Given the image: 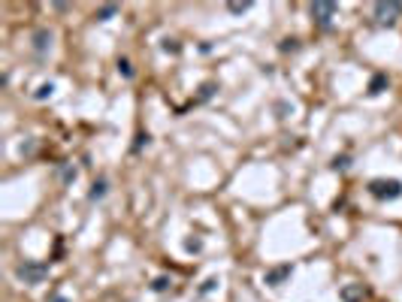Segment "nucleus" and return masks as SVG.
I'll list each match as a JSON object with an SVG mask.
<instances>
[{
	"instance_id": "obj_1",
	"label": "nucleus",
	"mask_w": 402,
	"mask_h": 302,
	"mask_svg": "<svg viewBox=\"0 0 402 302\" xmlns=\"http://www.w3.org/2000/svg\"><path fill=\"white\" fill-rule=\"evenodd\" d=\"M15 275H18L24 284H42V281L48 278V266L39 263V260H24V263H18Z\"/></svg>"
},
{
	"instance_id": "obj_2",
	"label": "nucleus",
	"mask_w": 402,
	"mask_h": 302,
	"mask_svg": "<svg viewBox=\"0 0 402 302\" xmlns=\"http://www.w3.org/2000/svg\"><path fill=\"white\" fill-rule=\"evenodd\" d=\"M369 194L375 200H396V197H402V182H396V178H375V182H369Z\"/></svg>"
},
{
	"instance_id": "obj_3",
	"label": "nucleus",
	"mask_w": 402,
	"mask_h": 302,
	"mask_svg": "<svg viewBox=\"0 0 402 302\" xmlns=\"http://www.w3.org/2000/svg\"><path fill=\"white\" fill-rule=\"evenodd\" d=\"M336 12H339V6H336V3H327V0H321V3H312V21H315L318 27H324V30L333 24Z\"/></svg>"
},
{
	"instance_id": "obj_4",
	"label": "nucleus",
	"mask_w": 402,
	"mask_h": 302,
	"mask_svg": "<svg viewBox=\"0 0 402 302\" xmlns=\"http://www.w3.org/2000/svg\"><path fill=\"white\" fill-rule=\"evenodd\" d=\"M372 12H375V21H378V24H393V21L402 15V3H396V0H390V3H375Z\"/></svg>"
},
{
	"instance_id": "obj_5",
	"label": "nucleus",
	"mask_w": 402,
	"mask_h": 302,
	"mask_svg": "<svg viewBox=\"0 0 402 302\" xmlns=\"http://www.w3.org/2000/svg\"><path fill=\"white\" fill-rule=\"evenodd\" d=\"M291 272H294V266H291V263H281V266H275V269H269L263 281H266L269 287H278V284H281L284 278H291Z\"/></svg>"
},
{
	"instance_id": "obj_6",
	"label": "nucleus",
	"mask_w": 402,
	"mask_h": 302,
	"mask_svg": "<svg viewBox=\"0 0 402 302\" xmlns=\"http://www.w3.org/2000/svg\"><path fill=\"white\" fill-rule=\"evenodd\" d=\"M339 296H342V302H363V296H366V287H363V284H345Z\"/></svg>"
},
{
	"instance_id": "obj_7",
	"label": "nucleus",
	"mask_w": 402,
	"mask_h": 302,
	"mask_svg": "<svg viewBox=\"0 0 402 302\" xmlns=\"http://www.w3.org/2000/svg\"><path fill=\"white\" fill-rule=\"evenodd\" d=\"M48 45H51V33H48V30H36V33H33V51H36V54H45Z\"/></svg>"
},
{
	"instance_id": "obj_8",
	"label": "nucleus",
	"mask_w": 402,
	"mask_h": 302,
	"mask_svg": "<svg viewBox=\"0 0 402 302\" xmlns=\"http://www.w3.org/2000/svg\"><path fill=\"white\" fill-rule=\"evenodd\" d=\"M106 191H109V182H106V178H97V182L91 185V191H88V200H103Z\"/></svg>"
},
{
	"instance_id": "obj_9",
	"label": "nucleus",
	"mask_w": 402,
	"mask_h": 302,
	"mask_svg": "<svg viewBox=\"0 0 402 302\" xmlns=\"http://www.w3.org/2000/svg\"><path fill=\"white\" fill-rule=\"evenodd\" d=\"M384 88H387V76H381V73H378V76H372V82H369V94L375 97V94H381Z\"/></svg>"
},
{
	"instance_id": "obj_10",
	"label": "nucleus",
	"mask_w": 402,
	"mask_h": 302,
	"mask_svg": "<svg viewBox=\"0 0 402 302\" xmlns=\"http://www.w3.org/2000/svg\"><path fill=\"white\" fill-rule=\"evenodd\" d=\"M76 175H79V169H76L73 163H64V166H61V182H64V185H73Z\"/></svg>"
},
{
	"instance_id": "obj_11",
	"label": "nucleus",
	"mask_w": 402,
	"mask_h": 302,
	"mask_svg": "<svg viewBox=\"0 0 402 302\" xmlns=\"http://www.w3.org/2000/svg\"><path fill=\"white\" fill-rule=\"evenodd\" d=\"M115 12H118V6H115V3H109V6H100V9H97V21H109Z\"/></svg>"
},
{
	"instance_id": "obj_12",
	"label": "nucleus",
	"mask_w": 402,
	"mask_h": 302,
	"mask_svg": "<svg viewBox=\"0 0 402 302\" xmlns=\"http://www.w3.org/2000/svg\"><path fill=\"white\" fill-rule=\"evenodd\" d=\"M169 284H173V281H169V278H166V275H157V278H154V281H151V290H154V293H163V290H166V287H169Z\"/></svg>"
},
{
	"instance_id": "obj_13",
	"label": "nucleus",
	"mask_w": 402,
	"mask_h": 302,
	"mask_svg": "<svg viewBox=\"0 0 402 302\" xmlns=\"http://www.w3.org/2000/svg\"><path fill=\"white\" fill-rule=\"evenodd\" d=\"M51 91H54V85H51V82H48V85H39V88H36V94H33V100H48V97H51Z\"/></svg>"
},
{
	"instance_id": "obj_14",
	"label": "nucleus",
	"mask_w": 402,
	"mask_h": 302,
	"mask_svg": "<svg viewBox=\"0 0 402 302\" xmlns=\"http://www.w3.org/2000/svg\"><path fill=\"white\" fill-rule=\"evenodd\" d=\"M330 166H333L336 172H342V169H348V166H351V157H348V154H342V157H333V163H330Z\"/></svg>"
},
{
	"instance_id": "obj_15",
	"label": "nucleus",
	"mask_w": 402,
	"mask_h": 302,
	"mask_svg": "<svg viewBox=\"0 0 402 302\" xmlns=\"http://www.w3.org/2000/svg\"><path fill=\"white\" fill-rule=\"evenodd\" d=\"M118 73H121L124 79H133V67H130V61H127V57H121V61H118Z\"/></svg>"
},
{
	"instance_id": "obj_16",
	"label": "nucleus",
	"mask_w": 402,
	"mask_h": 302,
	"mask_svg": "<svg viewBox=\"0 0 402 302\" xmlns=\"http://www.w3.org/2000/svg\"><path fill=\"white\" fill-rule=\"evenodd\" d=\"M215 91H218V85H212V82H206V85L200 88V100H209V97H212Z\"/></svg>"
},
{
	"instance_id": "obj_17",
	"label": "nucleus",
	"mask_w": 402,
	"mask_h": 302,
	"mask_svg": "<svg viewBox=\"0 0 402 302\" xmlns=\"http://www.w3.org/2000/svg\"><path fill=\"white\" fill-rule=\"evenodd\" d=\"M278 48H281V51H297V48H300V42H297V39H281V42H278Z\"/></svg>"
},
{
	"instance_id": "obj_18",
	"label": "nucleus",
	"mask_w": 402,
	"mask_h": 302,
	"mask_svg": "<svg viewBox=\"0 0 402 302\" xmlns=\"http://www.w3.org/2000/svg\"><path fill=\"white\" fill-rule=\"evenodd\" d=\"M179 48H182V45H179L176 39H163V51H173V54H179Z\"/></svg>"
},
{
	"instance_id": "obj_19",
	"label": "nucleus",
	"mask_w": 402,
	"mask_h": 302,
	"mask_svg": "<svg viewBox=\"0 0 402 302\" xmlns=\"http://www.w3.org/2000/svg\"><path fill=\"white\" fill-rule=\"evenodd\" d=\"M148 139H151L148 133H139V136H136V142H133V151H139L142 145H148Z\"/></svg>"
},
{
	"instance_id": "obj_20",
	"label": "nucleus",
	"mask_w": 402,
	"mask_h": 302,
	"mask_svg": "<svg viewBox=\"0 0 402 302\" xmlns=\"http://www.w3.org/2000/svg\"><path fill=\"white\" fill-rule=\"evenodd\" d=\"M248 6H251L248 0H242V3H230V12H245Z\"/></svg>"
},
{
	"instance_id": "obj_21",
	"label": "nucleus",
	"mask_w": 402,
	"mask_h": 302,
	"mask_svg": "<svg viewBox=\"0 0 402 302\" xmlns=\"http://www.w3.org/2000/svg\"><path fill=\"white\" fill-rule=\"evenodd\" d=\"M185 248H188V251H200V248H203V242H200V239H188V242H185Z\"/></svg>"
},
{
	"instance_id": "obj_22",
	"label": "nucleus",
	"mask_w": 402,
	"mask_h": 302,
	"mask_svg": "<svg viewBox=\"0 0 402 302\" xmlns=\"http://www.w3.org/2000/svg\"><path fill=\"white\" fill-rule=\"evenodd\" d=\"M215 284H218V281H215V278H209V281H206V284H203V293H209V290H212V287H215Z\"/></svg>"
},
{
	"instance_id": "obj_23",
	"label": "nucleus",
	"mask_w": 402,
	"mask_h": 302,
	"mask_svg": "<svg viewBox=\"0 0 402 302\" xmlns=\"http://www.w3.org/2000/svg\"><path fill=\"white\" fill-rule=\"evenodd\" d=\"M45 302H67V299H64L61 293H51V296H48V299H45Z\"/></svg>"
}]
</instances>
